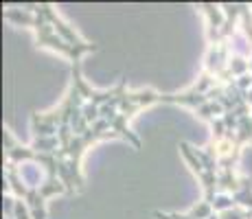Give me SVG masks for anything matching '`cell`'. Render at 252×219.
<instances>
[{"mask_svg": "<svg viewBox=\"0 0 252 219\" xmlns=\"http://www.w3.org/2000/svg\"><path fill=\"white\" fill-rule=\"evenodd\" d=\"M160 101H167V94L154 88L127 90L123 79L112 90H94L86 84L81 64H72L64 101L51 112H33V143L20 147L4 129V149L13 164L20 160L44 164L46 187L57 195H77L84 191L81 156L86 149L103 138H125L134 149H140V140L127 123L136 112Z\"/></svg>", "mask_w": 252, "mask_h": 219, "instance_id": "obj_1", "label": "cell"}, {"mask_svg": "<svg viewBox=\"0 0 252 219\" xmlns=\"http://www.w3.org/2000/svg\"><path fill=\"white\" fill-rule=\"evenodd\" d=\"M4 18L16 24H29L35 31L37 48H51L68 57L70 64H81V55L96 51L94 44L86 42L68 22L62 20L51 4H33L29 11L9 9L4 11Z\"/></svg>", "mask_w": 252, "mask_h": 219, "instance_id": "obj_2", "label": "cell"}]
</instances>
